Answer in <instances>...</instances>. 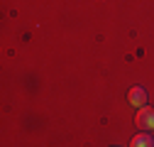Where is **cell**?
<instances>
[{
	"label": "cell",
	"mask_w": 154,
	"mask_h": 147,
	"mask_svg": "<svg viewBox=\"0 0 154 147\" xmlns=\"http://www.w3.org/2000/svg\"><path fill=\"white\" fill-rule=\"evenodd\" d=\"M134 123H137L142 130H154V108L152 105H142L137 118H134Z\"/></svg>",
	"instance_id": "cell-1"
},
{
	"label": "cell",
	"mask_w": 154,
	"mask_h": 147,
	"mask_svg": "<svg viewBox=\"0 0 154 147\" xmlns=\"http://www.w3.org/2000/svg\"><path fill=\"white\" fill-rule=\"evenodd\" d=\"M127 101H130V105H134V108H142V105L147 103V91H144L142 86H132V88L127 91Z\"/></svg>",
	"instance_id": "cell-2"
},
{
	"label": "cell",
	"mask_w": 154,
	"mask_h": 147,
	"mask_svg": "<svg viewBox=\"0 0 154 147\" xmlns=\"http://www.w3.org/2000/svg\"><path fill=\"white\" fill-rule=\"evenodd\" d=\"M130 145H132V147H152V145H154L152 130H142L140 135H134V137L130 140Z\"/></svg>",
	"instance_id": "cell-3"
}]
</instances>
